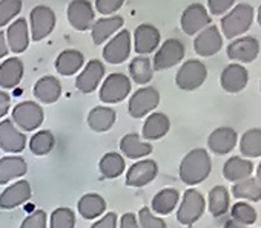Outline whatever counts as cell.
<instances>
[{"label":"cell","mask_w":261,"mask_h":228,"mask_svg":"<svg viewBox=\"0 0 261 228\" xmlns=\"http://www.w3.org/2000/svg\"><path fill=\"white\" fill-rule=\"evenodd\" d=\"M207 78V68L200 60H188L178 69L175 75V83L181 90H195Z\"/></svg>","instance_id":"obj_7"},{"label":"cell","mask_w":261,"mask_h":228,"mask_svg":"<svg viewBox=\"0 0 261 228\" xmlns=\"http://www.w3.org/2000/svg\"><path fill=\"white\" fill-rule=\"evenodd\" d=\"M129 74H130V77H133L134 83L142 84V86L148 84L154 77L152 61L145 55L136 57L129 64Z\"/></svg>","instance_id":"obj_36"},{"label":"cell","mask_w":261,"mask_h":228,"mask_svg":"<svg viewBox=\"0 0 261 228\" xmlns=\"http://www.w3.org/2000/svg\"><path fill=\"white\" fill-rule=\"evenodd\" d=\"M209 211L214 217H220L229 211V191L223 185H215L209 191Z\"/></svg>","instance_id":"obj_37"},{"label":"cell","mask_w":261,"mask_h":228,"mask_svg":"<svg viewBox=\"0 0 261 228\" xmlns=\"http://www.w3.org/2000/svg\"><path fill=\"white\" fill-rule=\"evenodd\" d=\"M120 150L126 158L139 159V158H145L151 155L154 147L149 143L142 141L137 134H126L120 140Z\"/></svg>","instance_id":"obj_27"},{"label":"cell","mask_w":261,"mask_h":228,"mask_svg":"<svg viewBox=\"0 0 261 228\" xmlns=\"http://www.w3.org/2000/svg\"><path fill=\"white\" fill-rule=\"evenodd\" d=\"M139 225L140 228H168L166 222L162 217L154 216L148 207H143L139 211Z\"/></svg>","instance_id":"obj_43"},{"label":"cell","mask_w":261,"mask_h":228,"mask_svg":"<svg viewBox=\"0 0 261 228\" xmlns=\"http://www.w3.org/2000/svg\"><path fill=\"white\" fill-rule=\"evenodd\" d=\"M241 155L247 158L261 156V129H249L241 135L240 140Z\"/></svg>","instance_id":"obj_38"},{"label":"cell","mask_w":261,"mask_h":228,"mask_svg":"<svg viewBox=\"0 0 261 228\" xmlns=\"http://www.w3.org/2000/svg\"><path fill=\"white\" fill-rule=\"evenodd\" d=\"M7 43H8V48L16 54H20L28 49L30 28H28V23L25 19L20 17V19L14 20V23L10 25L8 31H7Z\"/></svg>","instance_id":"obj_22"},{"label":"cell","mask_w":261,"mask_h":228,"mask_svg":"<svg viewBox=\"0 0 261 228\" xmlns=\"http://www.w3.org/2000/svg\"><path fill=\"white\" fill-rule=\"evenodd\" d=\"M85 66V55L77 49H66L56 58V69L63 77H71Z\"/></svg>","instance_id":"obj_29"},{"label":"cell","mask_w":261,"mask_h":228,"mask_svg":"<svg viewBox=\"0 0 261 228\" xmlns=\"http://www.w3.org/2000/svg\"><path fill=\"white\" fill-rule=\"evenodd\" d=\"M33 191H31V185L27 179L17 181L13 185L7 187L2 194H0V208L4 210H13L25 202L30 201Z\"/></svg>","instance_id":"obj_19"},{"label":"cell","mask_w":261,"mask_h":228,"mask_svg":"<svg viewBox=\"0 0 261 228\" xmlns=\"http://www.w3.org/2000/svg\"><path fill=\"white\" fill-rule=\"evenodd\" d=\"M159 104H160V92L152 86H146L137 89V92H134V95L130 96L127 104V112L133 118H143L149 112L157 109Z\"/></svg>","instance_id":"obj_5"},{"label":"cell","mask_w":261,"mask_h":228,"mask_svg":"<svg viewBox=\"0 0 261 228\" xmlns=\"http://www.w3.org/2000/svg\"><path fill=\"white\" fill-rule=\"evenodd\" d=\"M123 17L121 16H111V17H103L94 22L91 28V36L94 40V45H101L106 42L112 34H115L120 28H123Z\"/></svg>","instance_id":"obj_25"},{"label":"cell","mask_w":261,"mask_h":228,"mask_svg":"<svg viewBox=\"0 0 261 228\" xmlns=\"http://www.w3.org/2000/svg\"><path fill=\"white\" fill-rule=\"evenodd\" d=\"M130 80L120 72H114L111 75H108L103 81V84L100 86V101L106 103V104H115L123 101L129 92H130Z\"/></svg>","instance_id":"obj_6"},{"label":"cell","mask_w":261,"mask_h":228,"mask_svg":"<svg viewBox=\"0 0 261 228\" xmlns=\"http://www.w3.org/2000/svg\"><path fill=\"white\" fill-rule=\"evenodd\" d=\"M103 77H105V64L100 60L94 58L89 60L88 64H85L83 71L75 78V86L80 92L91 93L98 87Z\"/></svg>","instance_id":"obj_18"},{"label":"cell","mask_w":261,"mask_h":228,"mask_svg":"<svg viewBox=\"0 0 261 228\" xmlns=\"http://www.w3.org/2000/svg\"><path fill=\"white\" fill-rule=\"evenodd\" d=\"M48 214L45 210H36L30 216H27L20 225V228H46Z\"/></svg>","instance_id":"obj_44"},{"label":"cell","mask_w":261,"mask_h":228,"mask_svg":"<svg viewBox=\"0 0 261 228\" xmlns=\"http://www.w3.org/2000/svg\"><path fill=\"white\" fill-rule=\"evenodd\" d=\"M75 213L68 207H59L51 213L49 228H74Z\"/></svg>","instance_id":"obj_41"},{"label":"cell","mask_w":261,"mask_h":228,"mask_svg":"<svg viewBox=\"0 0 261 228\" xmlns=\"http://www.w3.org/2000/svg\"><path fill=\"white\" fill-rule=\"evenodd\" d=\"M204 208H206L204 196L195 188H188L178 207L177 220L183 225H192L203 216Z\"/></svg>","instance_id":"obj_4"},{"label":"cell","mask_w":261,"mask_h":228,"mask_svg":"<svg viewBox=\"0 0 261 228\" xmlns=\"http://www.w3.org/2000/svg\"><path fill=\"white\" fill-rule=\"evenodd\" d=\"M237 141H238V134L235 132V129L229 126H223V127L215 129L209 135L207 147L215 155H226L230 150H233V147L237 146Z\"/></svg>","instance_id":"obj_21"},{"label":"cell","mask_w":261,"mask_h":228,"mask_svg":"<svg viewBox=\"0 0 261 228\" xmlns=\"http://www.w3.org/2000/svg\"><path fill=\"white\" fill-rule=\"evenodd\" d=\"M130 54V32L127 29L118 31L112 40L103 48V58L111 64H120L127 60Z\"/></svg>","instance_id":"obj_11"},{"label":"cell","mask_w":261,"mask_h":228,"mask_svg":"<svg viewBox=\"0 0 261 228\" xmlns=\"http://www.w3.org/2000/svg\"><path fill=\"white\" fill-rule=\"evenodd\" d=\"M160 40H162L160 31L154 25L142 23V25H139L136 28V32H134V48H136L137 54L146 57L148 54L154 52L159 48Z\"/></svg>","instance_id":"obj_17"},{"label":"cell","mask_w":261,"mask_h":228,"mask_svg":"<svg viewBox=\"0 0 261 228\" xmlns=\"http://www.w3.org/2000/svg\"><path fill=\"white\" fill-rule=\"evenodd\" d=\"M252 172H253V164L241 156H232L223 166V175L229 182H240L249 178Z\"/></svg>","instance_id":"obj_31"},{"label":"cell","mask_w":261,"mask_h":228,"mask_svg":"<svg viewBox=\"0 0 261 228\" xmlns=\"http://www.w3.org/2000/svg\"><path fill=\"white\" fill-rule=\"evenodd\" d=\"M77 210L88 220L97 219L106 211V201L97 193H86L79 199Z\"/></svg>","instance_id":"obj_32"},{"label":"cell","mask_w":261,"mask_h":228,"mask_svg":"<svg viewBox=\"0 0 261 228\" xmlns=\"http://www.w3.org/2000/svg\"><path fill=\"white\" fill-rule=\"evenodd\" d=\"M10 110V106H4V107H0V120H2V117H5L7 113Z\"/></svg>","instance_id":"obj_52"},{"label":"cell","mask_w":261,"mask_h":228,"mask_svg":"<svg viewBox=\"0 0 261 228\" xmlns=\"http://www.w3.org/2000/svg\"><path fill=\"white\" fill-rule=\"evenodd\" d=\"M28 172V164L22 156H4L0 159V185L22 178Z\"/></svg>","instance_id":"obj_30"},{"label":"cell","mask_w":261,"mask_h":228,"mask_svg":"<svg viewBox=\"0 0 261 228\" xmlns=\"http://www.w3.org/2000/svg\"><path fill=\"white\" fill-rule=\"evenodd\" d=\"M62 83L59 78L53 75H45L39 78L37 83L34 84V96L45 104H54L56 101H59Z\"/></svg>","instance_id":"obj_24"},{"label":"cell","mask_w":261,"mask_h":228,"mask_svg":"<svg viewBox=\"0 0 261 228\" xmlns=\"http://www.w3.org/2000/svg\"><path fill=\"white\" fill-rule=\"evenodd\" d=\"M10 101H11V96H10V93H7L5 90H0V107H4V106H10Z\"/></svg>","instance_id":"obj_50"},{"label":"cell","mask_w":261,"mask_h":228,"mask_svg":"<svg viewBox=\"0 0 261 228\" xmlns=\"http://www.w3.org/2000/svg\"><path fill=\"white\" fill-rule=\"evenodd\" d=\"M230 216H232L233 222L246 226V225L255 223V220H256V210L250 204H247V202H237V204L232 205Z\"/></svg>","instance_id":"obj_40"},{"label":"cell","mask_w":261,"mask_h":228,"mask_svg":"<svg viewBox=\"0 0 261 228\" xmlns=\"http://www.w3.org/2000/svg\"><path fill=\"white\" fill-rule=\"evenodd\" d=\"M10 48H8V43H7V39H5V34L0 31V58L7 57Z\"/></svg>","instance_id":"obj_49"},{"label":"cell","mask_w":261,"mask_h":228,"mask_svg":"<svg viewBox=\"0 0 261 228\" xmlns=\"http://www.w3.org/2000/svg\"><path fill=\"white\" fill-rule=\"evenodd\" d=\"M54 144L56 138L49 131H39L30 140V150L36 156H45L54 149Z\"/></svg>","instance_id":"obj_39"},{"label":"cell","mask_w":261,"mask_h":228,"mask_svg":"<svg viewBox=\"0 0 261 228\" xmlns=\"http://www.w3.org/2000/svg\"><path fill=\"white\" fill-rule=\"evenodd\" d=\"M123 0H97L95 2V8L100 14H112L117 13L121 7H123Z\"/></svg>","instance_id":"obj_46"},{"label":"cell","mask_w":261,"mask_h":228,"mask_svg":"<svg viewBox=\"0 0 261 228\" xmlns=\"http://www.w3.org/2000/svg\"><path fill=\"white\" fill-rule=\"evenodd\" d=\"M171 129V120L163 112H154L143 124V138L149 141L163 138Z\"/></svg>","instance_id":"obj_26"},{"label":"cell","mask_w":261,"mask_h":228,"mask_svg":"<svg viewBox=\"0 0 261 228\" xmlns=\"http://www.w3.org/2000/svg\"><path fill=\"white\" fill-rule=\"evenodd\" d=\"M253 16H255V10L250 4H237L221 19L223 36L229 40L243 36L252 26Z\"/></svg>","instance_id":"obj_2"},{"label":"cell","mask_w":261,"mask_h":228,"mask_svg":"<svg viewBox=\"0 0 261 228\" xmlns=\"http://www.w3.org/2000/svg\"><path fill=\"white\" fill-rule=\"evenodd\" d=\"M120 228H140L137 216L134 213H124L120 220Z\"/></svg>","instance_id":"obj_48"},{"label":"cell","mask_w":261,"mask_h":228,"mask_svg":"<svg viewBox=\"0 0 261 228\" xmlns=\"http://www.w3.org/2000/svg\"><path fill=\"white\" fill-rule=\"evenodd\" d=\"M23 61L17 57L7 58L0 64V87L2 89H14L23 78Z\"/></svg>","instance_id":"obj_23"},{"label":"cell","mask_w":261,"mask_h":228,"mask_svg":"<svg viewBox=\"0 0 261 228\" xmlns=\"http://www.w3.org/2000/svg\"><path fill=\"white\" fill-rule=\"evenodd\" d=\"M117 120V113L114 109L108 107V106H97L94 107L89 115H88V126L94 131V132H108Z\"/></svg>","instance_id":"obj_28"},{"label":"cell","mask_w":261,"mask_h":228,"mask_svg":"<svg viewBox=\"0 0 261 228\" xmlns=\"http://www.w3.org/2000/svg\"><path fill=\"white\" fill-rule=\"evenodd\" d=\"M11 115V121L19 129H22L23 132H33L43 123L45 112L42 106L36 101H22L14 106Z\"/></svg>","instance_id":"obj_3"},{"label":"cell","mask_w":261,"mask_h":228,"mask_svg":"<svg viewBox=\"0 0 261 228\" xmlns=\"http://www.w3.org/2000/svg\"><path fill=\"white\" fill-rule=\"evenodd\" d=\"M232 194L237 199H247L252 202H258V201H261V182L256 178L249 176V178L233 184Z\"/></svg>","instance_id":"obj_35"},{"label":"cell","mask_w":261,"mask_h":228,"mask_svg":"<svg viewBox=\"0 0 261 228\" xmlns=\"http://www.w3.org/2000/svg\"><path fill=\"white\" fill-rule=\"evenodd\" d=\"M235 7L233 0H207V8L214 16H223Z\"/></svg>","instance_id":"obj_45"},{"label":"cell","mask_w":261,"mask_h":228,"mask_svg":"<svg viewBox=\"0 0 261 228\" xmlns=\"http://www.w3.org/2000/svg\"><path fill=\"white\" fill-rule=\"evenodd\" d=\"M23 2L20 0H2L0 2V28L7 26L22 11Z\"/></svg>","instance_id":"obj_42"},{"label":"cell","mask_w":261,"mask_h":228,"mask_svg":"<svg viewBox=\"0 0 261 228\" xmlns=\"http://www.w3.org/2000/svg\"><path fill=\"white\" fill-rule=\"evenodd\" d=\"M259 182H261V162L258 164V167H256V176H255Z\"/></svg>","instance_id":"obj_53"},{"label":"cell","mask_w":261,"mask_h":228,"mask_svg":"<svg viewBox=\"0 0 261 228\" xmlns=\"http://www.w3.org/2000/svg\"><path fill=\"white\" fill-rule=\"evenodd\" d=\"M185 54H186L185 45L178 39H168L163 42V45L155 52L154 61H152V69L154 71H166L169 68H174L185 58Z\"/></svg>","instance_id":"obj_8"},{"label":"cell","mask_w":261,"mask_h":228,"mask_svg":"<svg viewBox=\"0 0 261 228\" xmlns=\"http://www.w3.org/2000/svg\"><path fill=\"white\" fill-rule=\"evenodd\" d=\"M212 170V161L204 149H194L185 155L180 162V179L186 185H197L207 179Z\"/></svg>","instance_id":"obj_1"},{"label":"cell","mask_w":261,"mask_h":228,"mask_svg":"<svg viewBox=\"0 0 261 228\" xmlns=\"http://www.w3.org/2000/svg\"><path fill=\"white\" fill-rule=\"evenodd\" d=\"M226 52H227V57L233 61L252 63L253 60H256L259 54V42L250 36L240 37L227 46Z\"/></svg>","instance_id":"obj_14"},{"label":"cell","mask_w":261,"mask_h":228,"mask_svg":"<svg viewBox=\"0 0 261 228\" xmlns=\"http://www.w3.org/2000/svg\"><path fill=\"white\" fill-rule=\"evenodd\" d=\"M159 175V164L154 159H142L129 167L126 173L127 187H145Z\"/></svg>","instance_id":"obj_13"},{"label":"cell","mask_w":261,"mask_h":228,"mask_svg":"<svg viewBox=\"0 0 261 228\" xmlns=\"http://www.w3.org/2000/svg\"><path fill=\"white\" fill-rule=\"evenodd\" d=\"M223 228H246V226H243V225H240V223H237V222H233V220H227V222L223 225Z\"/></svg>","instance_id":"obj_51"},{"label":"cell","mask_w":261,"mask_h":228,"mask_svg":"<svg viewBox=\"0 0 261 228\" xmlns=\"http://www.w3.org/2000/svg\"><path fill=\"white\" fill-rule=\"evenodd\" d=\"M180 23L186 36H194L197 32H201L204 28L211 25V16L207 10L204 8V5L192 4L183 11Z\"/></svg>","instance_id":"obj_10"},{"label":"cell","mask_w":261,"mask_h":228,"mask_svg":"<svg viewBox=\"0 0 261 228\" xmlns=\"http://www.w3.org/2000/svg\"><path fill=\"white\" fill-rule=\"evenodd\" d=\"M0 147L8 153H20L27 147V137L11 120L0 121Z\"/></svg>","instance_id":"obj_15"},{"label":"cell","mask_w":261,"mask_h":228,"mask_svg":"<svg viewBox=\"0 0 261 228\" xmlns=\"http://www.w3.org/2000/svg\"><path fill=\"white\" fill-rule=\"evenodd\" d=\"M223 46V37L217 26L209 25L194 40V49L200 57H212Z\"/></svg>","instance_id":"obj_16"},{"label":"cell","mask_w":261,"mask_h":228,"mask_svg":"<svg viewBox=\"0 0 261 228\" xmlns=\"http://www.w3.org/2000/svg\"><path fill=\"white\" fill-rule=\"evenodd\" d=\"M91 228H117V214L114 211L106 213L100 220L92 223Z\"/></svg>","instance_id":"obj_47"},{"label":"cell","mask_w":261,"mask_h":228,"mask_svg":"<svg viewBox=\"0 0 261 228\" xmlns=\"http://www.w3.org/2000/svg\"><path fill=\"white\" fill-rule=\"evenodd\" d=\"M124 158L117 152H108L98 162V170L106 179H115L124 172Z\"/></svg>","instance_id":"obj_33"},{"label":"cell","mask_w":261,"mask_h":228,"mask_svg":"<svg viewBox=\"0 0 261 228\" xmlns=\"http://www.w3.org/2000/svg\"><path fill=\"white\" fill-rule=\"evenodd\" d=\"M69 25L75 31H88L94 25V8L88 0H72L66 10Z\"/></svg>","instance_id":"obj_12"},{"label":"cell","mask_w":261,"mask_h":228,"mask_svg":"<svg viewBox=\"0 0 261 228\" xmlns=\"http://www.w3.org/2000/svg\"><path fill=\"white\" fill-rule=\"evenodd\" d=\"M247 81H249V72L243 64L238 63H232L226 66L220 77L221 87L229 93L241 92L247 86Z\"/></svg>","instance_id":"obj_20"},{"label":"cell","mask_w":261,"mask_h":228,"mask_svg":"<svg viewBox=\"0 0 261 228\" xmlns=\"http://www.w3.org/2000/svg\"><path fill=\"white\" fill-rule=\"evenodd\" d=\"M256 20H258V25L261 26V5L258 7V11H256Z\"/></svg>","instance_id":"obj_54"},{"label":"cell","mask_w":261,"mask_h":228,"mask_svg":"<svg viewBox=\"0 0 261 228\" xmlns=\"http://www.w3.org/2000/svg\"><path fill=\"white\" fill-rule=\"evenodd\" d=\"M31 37L34 42L46 39L56 28V13L46 5H37L30 14Z\"/></svg>","instance_id":"obj_9"},{"label":"cell","mask_w":261,"mask_h":228,"mask_svg":"<svg viewBox=\"0 0 261 228\" xmlns=\"http://www.w3.org/2000/svg\"><path fill=\"white\" fill-rule=\"evenodd\" d=\"M259 89H261V83H259Z\"/></svg>","instance_id":"obj_55"},{"label":"cell","mask_w":261,"mask_h":228,"mask_svg":"<svg viewBox=\"0 0 261 228\" xmlns=\"http://www.w3.org/2000/svg\"><path fill=\"white\" fill-rule=\"evenodd\" d=\"M180 201V193L175 188H163L152 198V211L159 214H169Z\"/></svg>","instance_id":"obj_34"}]
</instances>
